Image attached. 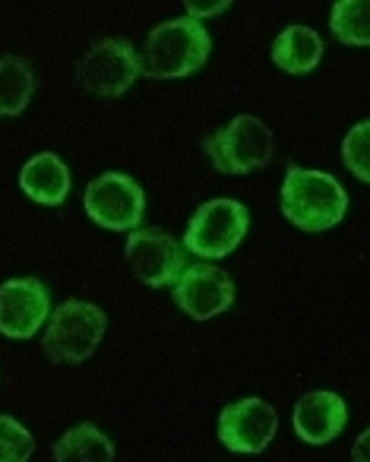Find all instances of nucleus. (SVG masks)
<instances>
[{
  "label": "nucleus",
  "instance_id": "nucleus-12",
  "mask_svg": "<svg viewBox=\"0 0 370 462\" xmlns=\"http://www.w3.org/2000/svg\"><path fill=\"white\" fill-rule=\"evenodd\" d=\"M348 424V405L338 393L313 390L294 402V430L310 447L332 443Z\"/></svg>",
  "mask_w": 370,
  "mask_h": 462
},
{
  "label": "nucleus",
  "instance_id": "nucleus-9",
  "mask_svg": "<svg viewBox=\"0 0 370 462\" xmlns=\"http://www.w3.org/2000/svg\"><path fill=\"white\" fill-rule=\"evenodd\" d=\"M51 317V291L42 279L23 276L0 285V336L32 339Z\"/></svg>",
  "mask_w": 370,
  "mask_h": 462
},
{
  "label": "nucleus",
  "instance_id": "nucleus-4",
  "mask_svg": "<svg viewBox=\"0 0 370 462\" xmlns=\"http://www.w3.org/2000/svg\"><path fill=\"white\" fill-rule=\"evenodd\" d=\"M203 152L212 168L222 174H250L273 162L275 143L273 130L254 115H237L228 127L216 130L203 140Z\"/></svg>",
  "mask_w": 370,
  "mask_h": 462
},
{
  "label": "nucleus",
  "instance_id": "nucleus-20",
  "mask_svg": "<svg viewBox=\"0 0 370 462\" xmlns=\"http://www.w3.org/2000/svg\"><path fill=\"white\" fill-rule=\"evenodd\" d=\"M187 20H203V16H218L225 14V10L231 7V0H222V4H193V0H187Z\"/></svg>",
  "mask_w": 370,
  "mask_h": 462
},
{
  "label": "nucleus",
  "instance_id": "nucleus-15",
  "mask_svg": "<svg viewBox=\"0 0 370 462\" xmlns=\"http://www.w3.org/2000/svg\"><path fill=\"white\" fill-rule=\"evenodd\" d=\"M54 462H115V443L102 428L83 421L54 443Z\"/></svg>",
  "mask_w": 370,
  "mask_h": 462
},
{
  "label": "nucleus",
  "instance_id": "nucleus-8",
  "mask_svg": "<svg viewBox=\"0 0 370 462\" xmlns=\"http://www.w3.org/2000/svg\"><path fill=\"white\" fill-rule=\"evenodd\" d=\"M127 263L130 273L149 289H165L180 279L187 270V251L180 241H174L168 231L162 228H136L127 235Z\"/></svg>",
  "mask_w": 370,
  "mask_h": 462
},
{
  "label": "nucleus",
  "instance_id": "nucleus-19",
  "mask_svg": "<svg viewBox=\"0 0 370 462\" xmlns=\"http://www.w3.org/2000/svg\"><path fill=\"white\" fill-rule=\"evenodd\" d=\"M367 136H370V124L361 121L351 127V134L345 136L342 143V162L357 180L367 184L370 180V171H367Z\"/></svg>",
  "mask_w": 370,
  "mask_h": 462
},
{
  "label": "nucleus",
  "instance_id": "nucleus-13",
  "mask_svg": "<svg viewBox=\"0 0 370 462\" xmlns=\"http://www.w3.org/2000/svg\"><path fill=\"white\" fill-rule=\"evenodd\" d=\"M20 187L32 203L60 206L70 193V168L58 152H39L20 168Z\"/></svg>",
  "mask_w": 370,
  "mask_h": 462
},
{
  "label": "nucleus",
  "instance_id": "nucleus-18",
  "mask_svg": "<svg viewBox=\"0 0 370 462\" xmlns=\"http://www.w3.org/2000/svg\"><path fill=\"white\" fill-rule=\"evenodd\" d=\"M35 453V437L16 418L0 415V462H29Z\"/></svg>",
  "mask_w": 370,
  "mask_h": 462
},
{
  "label": "nucleus",
  "instance_id": "nucleus-14",
  "mask_svg": "<svg viewBox=\"0 0 370 462\" xmlns=\"http://www.w3.org/2000/svg\"><path fill=\"white\" fill-rule=\"evenodd\" d=\"M323 39L310 26H285L273 42V64L285 73H310L323 60Z\"/></svg>",
  "mask_w": 370,
  "mask_h": 462
},
{
  "label": "nucleus",
  "instance_id": "nucleus-11",
  "mask_svg": "<svg viewBox=\"0 0 370 462\" xmlns=\"http://www.w3.org/2000/svg\"><path fill=\"white\" fill-rule=\"evenodd\" d=\"M275 430H279V415L266 399L256 396L225 405L218 418V440L231 453H263L273 443Z\"/></svg>",
  "mask_w": 370,
  "mask_h": 462
},
{
  "label": "nucleus",
  "instance_id": "nucleus-21",
  "mask_svg": "<svg viewBox=\"0 0 370 462\" xmlns=\"http://www.w3.org/2000/svg\"><path fill=\"white\" fill-rule=\"evenodd\" d=\"M367 430H364V434H361V440H357V449H355V456H357V462H367V459H364V447H367Z\"/></svg>",
  "mask_w": 370,
  "mask_h": 462
},
{
  "label": "nucleus",
  "instance_id": "nucleus-2",
  "mask_svg": "<svg viewBox=\"0 0 370 462\" xmlns=\"http://www.w3.org/2000/svg\"><path fill=\"white\" fill-rule=\"evenodd\" d=\"M212 39L197 20L159 23L146 35V58L140 60L143 73L153 79H184L209 60Z\"/></svg>",
  "mask_w": 370,
  "mask_h": 462
},
{
  "label": "nucleus",
  "instance_id": "nucleus-3",
  "mask_svg": "<svg viewBox=\"0 0 370 462\" xmlns=\"http://www.w3.org/2000/svg\"><path fill=\"white\" fill-rule=\"evenodd\" d=\"M108 314L92 301H64L58 310H51V320L45 329V355L54 365H79L92 358L102 346Z\"/></svg>",
  "mask_w": 370,
  "mask_h": 462
},
{
  "label": "nucleus",
  "instance_id": "nucleus-7",
  "mask_svg": "<svg viewBox=\"0 0 370 462\" xmlns=\"http://www.w3.org/2000/svg\"><path fill=\"white\" fill-rule=\"evenodd\" d=\"M143 73L140 54L134 42L127 39H105L86 51V58L77 64L79 89L92 92L102 98H117L136 83Z\"/></svg>",
  "mask_w": 370,
  "mask_h": 462
},
{
  "label": "nucleus",
  "instance_id": "nucleus-16",
  "mask_svg": "<svg viewBox=\"0 0 370 462\" xmlns=\"http://www.w3.org/2000/svg\"><path fill=\"white\" fill-rule=\"evenodd\" d=\"M35 96V73L16 54L0 58V117H20Z\"/></svg>",
  "mask_w": 370,
  "mask_h": 462
},
{
  "label": "nucleus",
  "instance_id": "nucleus-1",
  "mask_svg": "<svg viewBox=\"0 0 370 462\" xmlns=\"http://www.w3.org/2000/svg\"><path fill=\"white\" fill-rule=\"evenodd\" d=\"M282 212L307 235H323L345 218L348 193L332 174L291 165L282 180Z\"/></svg>",
  "mask_w": 370,
  "mask_h": 462
},
{
  "label": "nucleus",
  "instance_id": "nucleus-5",
  "mask_svg": "<svg viewBox=\"0 0 370 462\" xmlns=\"http://www.w3.org/2000/svg\"><path fill=\"white\" fill-rule=\"evenodd\" d=\"M250 216L237 199H209L187 222L184 251H193L203 260H222L237 251L247 238Z\"/></svg>",
  "mask_w": 370,
  "mask_h": 462
},
{
  "label": "nucleus",
  "instance_id": "nucleus-17",
  "mask_svg": "<svg viewBox=\"0 0 370 462\" xmlns=\"http://www.w3.org/2000/svg\"><path fill=\"white\" fill-rule=\"evenodd\" d=\"M329 26L336 32V39L342 45H357L364 48L370 42L367 29V0H338L332 7Z\"/></svg>",
  "mask_w": 370,
  "mask_h": 462
},
{
  "label": "nucleus",
  "instance_id": "nucleus-10",
  "mask_svg": "<svg viewBox=\"0 0 370 462\" xmlns=\"http://www.w3.org/2000/svg\"><path fill=\"white\" fill-rule=\"evenodd\" d=\"M171 298L193 320H212L235 304V279L216 263L187 266L174 282Z\"/></svg>",
  "mask_w": 370,
  "mask_h": 462
},
{
  "label": "nucleus",
  "instance_id": "nucleus-6",
  "mask_svg": "<svg viewBox=\"0 0 370 462\" xmlns=\"http://www.w3.org/2000/svg\"><path fill=\"white\" fill-rule=\"evenodd\" d=\"M86 216L108 231H136L146 218V190L136 178L121 171H105L86 187Z\"/></svg>",
  "mask_w": 370,
  "mask_h": 462
}]
</instances>
